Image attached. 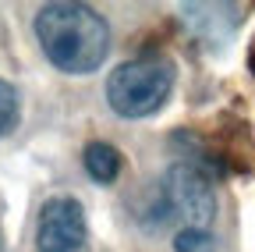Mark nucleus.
<instances>
[{
    "instance_id": "nucleus-1",
    "label": "nucleus",
    "mask_w": 255,
    "mask_h": 252,
    "mask_svg": "<svg viewBox=\"0 0 255 252\" xmlns=\"http://www.w3.org/2000/svg\"><path fill=\"white\" fill-rule=\"evenodd\" d=\"M36 39L53 68L64 75H89L110 50V25L89 4L57 0L36 14Z\"/></svg>"
},
{
    "instance_id": "nucleus-2",
    "label": "nucleus",
    "mask_w": 255,
    "mask_h": 252,
    "mask_svg": "<svg viewBox=\"0 0 255 252\" xmlns=\"http://www.w3.org/2000/svg\"><path fill=\"white\" fill-rule=\"evenodd\" d=\"M174 64L167 57H135L107 78V103L114 114L135 121L152 117L174 92Z\"/></svg>"
},
{
    "instance_id": "nucleus-3",
    "label": "nucleus",
    "mask_w": 255,
    "mask_h": 252,
    "mask_svg": "<svg viewBox=\"0 0 255 252\" xmlns=\"http://www.w3.org/2000/svg\"><path fill=\"white\" fill-rule=\"evenodd\" d=\"M159 199L170 213H177L191 231H209L213 217H216V192L213 181L206 174V167L181 160L174 167H167L163 185H159Z\"/></svg>"
},
{
    "instance_id": "nucleus-4",
    "label": "nucleus",
    "mask_w": 255,
    "mask_h": 252,
    "mask_svg": "<svg viewBox=\"0 0 255 252\" xmlns=\"http://www.w3.org/2000/svg\"><path fill=\"white\" fill-rule=\"evenodd\" d=\"M36 252H89V220L78 199L53 196L39 210Z\"/></svg>"
},
{
    "instance_id": "nucleus-5",
    "label": "nucleus",
    "mask_w": 255,
    "mask_h": 252,
    "mask_svg": "<svg viewBox=\"0 0 255 252\" xmlns=\"http://www.w3.org/2000/svg\"><path fill=\"white\" fill-rule=\"evenodd\" d=\"M82 164H85V171H89L92 181L110 185V181H117L124 160H121V153H117L110 142H89L85 153H82Z\"/></svg>"
},
{
    "instance_id": "nucleus-6",
    "label": "nucleus",
    "mask_w": 255,
    "mask_h": 252,
    "mask_svg": "<svg viewBox=\"0 0 255 252\" xmlns=\"http://www.w3.org/2000/svg\"><path fill=\"white\" fill-rule=\"evenodd\" d=\"M18 114H21V100H18V89L0 78V139H4L14 124H18Z\"/></svg>"
},
{
    "instance_id": "nucleus-7",
    "label": "nucleus",
    "mask_w": 255,
    "mask_h": 252,
    "mask_svg": "<svg viewBox=\"0 0 255 252\" xmlns=\"http://www.w3.org/2000/svg\"><path fill=\"white\" fill-rule=\"evenodd\" d=\"M174 249H177V252H213L216 245H213V235H209V231H191V228H184V231L174 238Z\"/></svg>"
},
{
    "instance_id": "nucleus-8",
    "label": "nucleus",
    "mask_w": 255,
    "mask_h": 252,
    "mask_svg": "<svg viewBox=\"0 0 255 252\" xmlns=\"http://www.w3.org/2000/svg\"><path fill=\"white\" fill-rule=\"evenodd\" d=\"M0 252H4V242H0Z\"/></svg>"
}]
</instances>
